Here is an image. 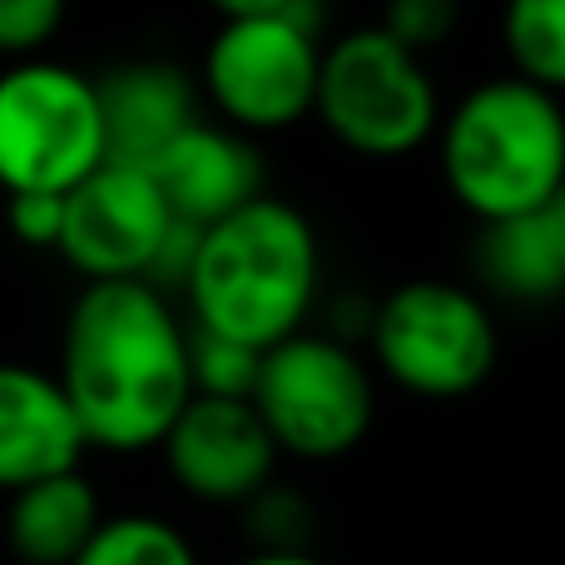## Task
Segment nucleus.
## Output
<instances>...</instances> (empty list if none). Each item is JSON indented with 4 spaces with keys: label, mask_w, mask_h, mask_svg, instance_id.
Returning <instances> with one entry per match:
<instances>
[{
    "label": "nucleus",
    "mask_w": 565,
    "mask_h": 565,
    "mask_svg": "<svg viewBox=\"0 0 565 565\" xmlns=\"http://www.w3.org/2000/svg\"><path fill=\"white\" fill-rule=\"evenodd\" d=\"M60 392L85 447L149 451L164 441L189 387V332L145 278L85 282L65 322Z\"/></svg>",
    "instance_id": "f257e3e1"
},
{
    "label": "nucleus",
    "mask_w": 565,
    "mask_h": 565,
    "mask_svg": "<svg viewBox=\"0 0 565 565\" xmlns=\"http://www.w3.org/2000/svg\"><path fill=\"white\" fill-rule=\"evenodd\" d=\"M194 328L264 352L302 328L318 292V238L282 199L258 194L199 234L184 274Z\"/></svg>",
    "instance_id": "f03ea898"
},
{
    "label": "nucleus",
    "mask_w": 565,
    "mask_h": 565,
    "mask_svg": "<svg viewBox=\"0 0 565 565\" xmlns=\"http://www.w3.org/2000/svg\"><path fill=\"white\" fill-rule=\"evenodd\" d=\"M441 174L461 209L491 224L561 199L565 125L551 89L526 79L477 85L441 129Z\"/></svg>",
    "instance_id": "7ed1b4c3"
},
{
    "label": "nucleus",
    "mask_w": 565,
    "mask_h": 565,
    "mask_svg": "<svg viewBox=\"0 0 565 565\" xmlns=\"http://www.w3.org/2000/svg\"><path fill=\"white\" fill-rule=\"evenodd\" d=\"M312 115L352 154L397 159L437 135L441 109L422 55L402 50L387 30H352L322 50Z\"/></svg>",
    "instance_id": "20e7f679"
},
{
    "label": "nucleus",
    "mask_w": 565,
    "mask_h": 565,
    "mask_svg": "<svg viewBox=\"0 0 565 565\" xmlns=\"http://www.w3.org/2000/svg\"><path fill=\"white\" fill-rule=\"evenodd\" d=\"M248 402L274 447L302 461L348 457L372 431L377 412V392L358 352L312 332H292L264 348Z\"/></svg>",
    "instance_id": "39448f33"
},
{
    "label": "nucleus",
    "mask_w": 565,
    "mask_h": 565,
    "mask_svg": "<svg viewBox=\"0 0 565 565\" xmlns=\"http://www.w3.org/2000/svg\"><path fill=\"white\" fill-rule=\"evenodd\" d=\"M372 352L377 367L417 397H467L497 367V322L471 288L417 278L392 288L372 312Z\"/></svg>",
    "instance_id": "423d86ee"
},
{
    "label": "nucleus",
    "mask_w": 565,
    "mask_h": 565,
    "mask_svg": "<svg viewBox=\"0 0 565 565\" xmlns=\"http://www.w3.org/2000/svg\"><path fill=\"white\" fill-rule=\"evenodd\" d=\"M99 164L95 79L55 60L10 65L0 75V189L65 194Z\"/></svg>",
    "instance_id": "0eeeda50"
},
{
    "label": "nucleus",
    "mask_w": 565,
    "mask_h": 565,
    "mask_svg": "<svg viewBox=\"0 0 565 565\" xmlns=\"http://www.w3.org/2000/svg\"><path fill=\"white\" fill-rule=\"evenodd\" d=\"M318 35L308 15L224 20L204 55V85L234 129L264 135L312 115L318 89Z\"/></svg>",
    "instance_id": "6e6552de"
},
{
    "label": "nucleus",
    "mask_w": 565,
    "mask_h": 565,
    "mask_svg": "<svg viewBox=\"0 0 565 565\" xmlns=\"http://www.w3.org/2000/svg\"><path fill=\"white\" fill-rule=\"evenodd\" d=\"M169 228L174 214L145 169L99 164L75 189H65L55 254L85 274V282L149 278Z\"/></svg>",
    "instance_id": "1a4fd4ad"
},
{
    "label": "nucleus",
    "mask_w": 565,
    "mask_h": 565,
    "mask_svg": "<svg viewBox=\"0 0 565 565\" xmlns=\"http://www.w3.org/2000/svg\"><path fill=\"white\" fill-rule=\"evenodd\" d=\"M164 461L189 497L209 507H244L274 481L278 447L244 397H189L164 431Z\"/></svg>",
    "instance_id": "9d476101"
},
{
    "label": "nucleus",
    "mask_w": 565,
    "mask_h": 565,
    "mask_svg": "<svg viewBox=\"0 0 565 565\" xmlns=\"http://www.w3.org/2000/svg\"><path fill=\"white\" fill-rule=\"evenodd\" d=\"M99 105V149L105 164L145 169L194 125V85L179 65L164 60H129L95 79Z\"/></svg>",
    "instance_id": "9b49d317"
},
{
    "label": "nucleus",
    "mask_w": 565,
    "mask_h": 565,
    "mask_svg": "<svg viewBox=\"0 0 565 565\" xmlns=\"http://www.w3.org/2000/svg\"><path fill=\"white\" fill-rule=\"evenodd\" d=\"M149 179L159 184V194H164L169 214L179 224L209 228L264 194V159L238 129L194 119L149 164Z\"/></svg>",
    "instance_id": "f8f14e48"
},
{
    "label": "nucleus",
    "mask_w": 565,
    "mask_h": 565,
    "mask_svg": "<svg viewBox=\"0 0 565 565\" xmlns=\"http://www.w3.org/2000/svg\"><path fill=\"white\" fill-rule=\"evenodd\" d=\"M85 437L50 372L0 362V491L75 471Z\"/></svg>",
    "instance_id": "ddd939ff"
},
{
    "label": "nucleus",
    "mask_w": 565,
    "mask_h": 565,
    "mask_svg": "<svg viewBox=\"0 0 565 565\" xmlns=\"http://www.w3.org/2000/svg\"><path fill=\"white\" fill-rule=\"evenodd\" d=\"M477 268L511 302H551L565 288V199L481 224Z\"/></svg>",
    "instance_id": "4468645a"
},
{
    "label": "nucleus",
    "mask_w": 565,
    "mask_h": 565,
    "mask_svg": "<svg viewBox=\"0 0 565 565\" xmlns=\"http://www.w3.org/2000/svg\"><path fill=\"white\" fill-rule=\"evenodd\" d=\"M99 521H105V511H99L95 481H85L75 467L10 491L6 546L25 565H70L95 536Z\"/></svg>",
    "instance_id": "2eb2a0df"
},
{
    "label": "nucleus",
    "mask_w": 565,
    "mask_h": 565,
    "mask_svg": "<svg viewBox=\"0 0 565 565\" xmlns=\"http://www.w3.org/2000/svg\"><path fill=\"white\" fill-rule=\"evenodd\" d=\"M501 35L516 79L556 95L565 85V0H507Z\"/></svg>",
    "instance_id": "dca6fc26"
},
{
    "label": "nucleus",
    "mask_w": 565,
    "mask_h": 565,
    "mask_svg": "<svg viewBox=\"0 0 565 565\" xmlns=\"http://www.w3.org/2000/svg\"><path fill=\"white\" fill-rule=\"evenodd\" d=\"M70 565H199V556L164 516H105Z\"/></svg>",
    "instance_id": "f3484780"
},
{
    "label": "nucleus",
    "mask_w": 565,
    "mask_h": 565,
    "mask_svg": "<svg viewBox=\"0 0 565 565\" xmlns=\"http://www.w3.org/2000/svg\"><path fill=\"white\" fill-rule=\"evenodd\" d=\"M258 358L264 352L244 348V342H228V338L194 328L189 332V387L199 397H244L248 402L254 377H258Z\"/></svg>",
    "instance_id": "a211bd4d"
},
{
    "label": "nucleus",
    "mask_w": 565,
    "mask_h": 565,
    "mask_svg": "<svg viewBox=\"0 0 565 565\" xmlns=\"http://www.w3.org/2000/svg\"><path fill=\"white\" fill-rule=\"evenodd\" d=\"M457 15H461L457 0H387V15H382L377 30H387L402 50L422 55V50L441 45L457 30Z\"/></svg>",
    "instance_id": "6ab92c4d"
},
{
    "label": "nucleus",
    "mask_w": 565,
    "mask_h": 565,
    "mask_svg": "<svg viewBox=\"0 0 565 565\" xmlns=\"http://www.w3.org/2000/svg\"><path fill=\"white\" fill-rule=\"evenodd\" d=\"M65 20V0H0V55L30 60Z\"/></svg>",
    "instance_id": "aec40b11"
},
{
    "label": "nucleus",
    "mask_w": 565,
    "mask_h": 565,
    "mask_svg": "<svg viewBox=\"0 0 565 565\" xmlns=\"http://www.w3.org/2000/svg\"><path fill=\"white\" fill-rule=\"evenodd\" d=\"M60 209H65V194H6V228L25 248H55Z\"/></svg>",
    "instance_id": "412c9836"
},
{
    "label": "nucleus",
    "mask_w": 565,
    "mask_h": 565,
    "mask_svg": "<svg viewBox=\"0 0 565 565\" xmlns=\"http://www.w3.org/2000/svg\"><path fill=\"white\" fill-rule=\"evenodd\" d=\"M224 20H264V15H308V0H209ZM312 20V15H308Z\"/></svg>",
    "instance_id": "4be33fe9"
},
{
    "label": "nucleus",
    "mask_w": 565,
    "mask_h": 565,
    "mask_svg": "<svg viewBox=\"0 0 565 565\" xmlns=\"http://www.w3.org/2000/svg\"><path fill=\"white\" fill-rule=\"evenodd\" d=\"M238 565H322V561H312L308 551H258V556H248Z\"/></svg>",
    "instance_id": "5701e85b"
}]
</instances>
